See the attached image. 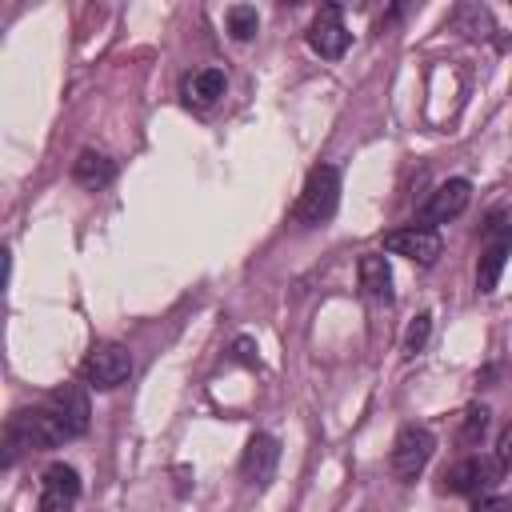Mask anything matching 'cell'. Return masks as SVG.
I'll list each match as a JSON object with an SVG mask.
<instances>
[{
	"label": "cell",
	"mask_w": 512,
	"mask_h": 512,
	"mask_svg": "<svg viewBox=\"0 0 512 512\" xmlns=\"http://www.w3.org/2000/svg\"><path fill=\"white\" fill-rule=\"evenodd\" d=\"M336 204H340V172L332 164H316L300 188V200L292 208V220L300 228H320L336 216Z\"/></svg>",
	"instance_id": "obj_1"
},
{
	"label": "cell",
	"mask_w": 512,
	"mask_h": 512,
	"mask_svg": "<svg viewBox=\"0 0 512 512\" xmlns=\"http://www.w3.org/2000/svg\"><path fill=\"white\" fill-rule=\"evenodd\" d=\"M432 452H436V436H432L424 424H404V428L396 432V440H392L388 468H392V476H396L400 484H412V480L424 472V464L432 460Z\"/></svg>",
	"instance_id": "obj_2"
},
{
	"label": "cell",
	"mask_w": 512,
	"mask_h": 512,
	"mask_svg": "<svg viewBox=\"0 0 512 512\" xmlns=\"http://www.w3.org/2000/svg\"><path fill=\"white\" fill-rule=\"evenodd\" d=\"M508 256H512V220L492 216V220L484 224V248H480V264H476V288H480L484 296L496 292Z\"/></svg>",
	"instance_id": "obj_3"
},
{
	"label": "cell",
	"mask_w": 512,
	"mask_h": 512,
	"mask_svg": "<svg viewBox=\"0 0 512 512\" xmlns=\"http://www.w3.org/2000/svg\"><path fill=\"white\" fill-rule=\"evenodd\" d=\"M80 376H84L88 388L108 392V388H116V384H124V380L132 376V352H128L124 344H112V340H108V344H96V348L84 356Z\"/></svg>",
	"instance_id": "obj_4"
},
{
	"label": "cell",
	"mask_w": 512,
	"mask_h": 512,
	"mask_svg": "<svg viewBox=\"0 0 512 512\" xmlns=\"http://www.w3.org/2000/svg\"><path fill=\"white\" fill-rule=\"evenodd\" d=\"M496 480H500L496 460L464 456V460H456V464L444 468V476H440V492H452V496H472V492H480V496H484Z\"/></svg>",
	"instance_id": "obj_5"
},
{
	"label": "cell",
	"mask_w": 512,
	"mask_h": 512,
	"mask_svg": "<svg viewBox=\"0 0 512 512\" xmlns=\"http://www.w3.org/2000/svg\"><path fill=\"white\" fill-rule=\"evenodd\" d=\"M468 200H472V184L468 180H460V176H452V180H444L440 188H432L428 192V200L420 204V228H432V224H448V220H456L464 208H468Z\"/></svg>",
	"instance_id": "obj_6"
},
{
	"label": "cell",
	"mask_w": 512,
	"mask_h": 512,
	"mask_svg": "<svg viewBox=\"0 0 512 512\" xmlns=\"http://www.w3.org/2000/svg\"><path fill=\"white\" fill-rule=\"evenodd\" d=\"M384 248H388L392 256H404V260H412V264L428 268V264H436V260H440V248H444V244H440L436 228L408 224V228L388 232V236H384Z\"/></svg>",
	"instance_id": "obj_7"
},
{
	"label": "cell",
	"mask_w": 512,
	"mask_h": 512,
	"mask_svg": "<svg viewBox=\"0 0 512 512\" xmlns=\"http://www.w3.org/2000/svg\"><path fill=\"white\" fill-rule=\"evenodd\" d=\"M308 44H312V52L324 56V60H340V56L348 52L352 32H348L344 20H340V4H324V8L316 12V20H312V28H308Z\"/></svg>",
	"instance_id": "obj_8"
},
{
	"label": "cell",
	"mask_w": 512,
	"mask_h": 512,
	"mask_svg": "<svg viewBox=\"0 0 512 512\" xmlns=\"http://www.w3.org/2000/svg\"><path fill=\"white\" fill-rule=\"evenodd\" d=\"M80 500V472L72 464H52L40 480L36 512H68Z\"/></svg>",
	"instance_id": "obj_9"
},
{
	"label": "cell",
	"mask_w": 512,
	"mask_h": 512,
	"mask_svg": "<svg viewBox=\"0 0 512 512\" xmlns=\"http://www.w3.org/2000/svg\"><path fill=\"white\" fill-rule=\"evenodd\" d=\"M276 464H280V444H276L268 432H256V436L248 440L244 456H240V476H244L248 484H256V488H264V484L272 480Z\"/></svg>",
	"instance_id": "obj_10"
},
{
	"label": "cell",
	"mask_w": 512,
	"mask_h": 512,
	"mask_svg": "<svg viewBox=\"0 0 512 512\" xmlns=\"http://www.w3.org/2000/svg\"><path fill=\"white\" fill-rule=\"evenodd\" d=\"M44 404L56 412V420L64 424L68 436H84V432H88V416H92V408H88V396H84L80 384H64V388H56Z\"/></svg>",
	"instance_id": "obj_11"
},
{
	"label": "cell",
	"mask_w": 512,
	"mask_h": 512,
	"mask_svg": "<svg viewBox=\"0 0 512 512\" xmlns=\"http://www.w3.org/2000/svg\"><path fill=\"white\" fill-rule=\"evenodd\" d=\"M180 92H184V100H188L192 108H212V104L224 96V72H220V68H200V72L184 76Z\"/></svg>",
	"instance_id": "obj_12"
},
{
	"label": "cell",
	"mask_w": 512,
	"mask_h": 512,
	"mask_svg": "<svg viewBox=\"0 0 512 512\" xmlns=\"http://www.w3.org/2000/svg\"><path fill=\"white\" fill-rule=\"evenodd\" d=\"M112 176H116V164H112L104 152H96V148H84V152L72 160V180H76L80 188H88V192L104 188Z\"/></svg>",
	"instance_id": "obj_13"
},
{
	"label": "cell",
	"mask_w": 512,
	"mask_h": 512,
	"mask_svg": "<svg viewBox=\"0 0 512 512\" xmlns=\"http://www.w3.org/2000/svg\"><path fill=\"white\" fill-rule=\"evenodd\" d=\"M356 272H360L364 296H372V300H388L392 296V268H388V260L380 252H364Z\"/></svg>",
	"instance_id": "obj_14"
},
{
	"label": "cell",
	"mask_w": 512,
	"mask_h": 512,
	"mask_svg": "<svg viewBox=\"0 0 512 512\" xmlns=\"http://www.w3.org/2000/svg\"><path fill=\"white\" fill-rule=\"evenodd\" d=\"M484 432H488V408L484 404H472V408H464V416H460V444L464 448H476L480 440H484Z\"/></svg>",
	"instance_id": "obj_15"
},
{
	"label": "cell",
	"mask_w": 512,
	"mask_h": 512,
	"mask_svg": "<svg viewBox=\"0 0 512 512\" xmlns=\"http://www.w3.org/2000/svg\"><path fill=\"white\" fill-rule=\"evenodd\" d=\"M224 20H228V36H232V40H252L256 28H260V16H256L252 4H232Z\"/></svg>",
	"instance_id": "obj_16"
},
{
	"label": "cell",
	"mask_w": 512,
	"mask_h": 512,
	"mask_svg": "<svg viewBox=\"0 0 512 512\" xmlns=\"http://www.w3.org/2000/svg\"><path fill=\"white\" fill-rule=\"evenodd\" d=\"M428 332H432V316H428V312H420V316L408 324V332H404V356H416V352H424V344H428Z\"/></svg>",
	"instance_id": "obj_17"
},
{
	"label": "cell",
	"mask_w": 512,
	"mask_h": 512,
	"mask_svg": "<svg viewBox=\"0 0 512 512\" xmlns=\"http://www.w3.org/2000/svg\"><path fill=\"white\" fill-rule=\"evenodd\" d=\"M456 28L460 32H468V36H484V32H492V24H488V12L484 8H476V4H464L460 12H456Z\"/></svg>",
	"instance_id": "obj_18"
},
{
	"label": "cell",
	"mask_w": 512,
	"mask_h": 512,
	"mask_svg": "<svg viewBox=\"0 0 512 512\" xmlns=\"http://www.w3.org/2000/svg\"><path fill=\"white\" fill-rule=\"evenodd\" d=\"M492 460H496L500 472L512 468V424H504V432L496 436V452H492Z\"/></svg>",
	"instance_id": "obj_19"
},
{
	"label": "cell",
	"mask_w": 512,
	"mask_h": 512,
	"mask_svg": "<svg viewBox=\"0 0 512 512\" xmlns=\"http://www.w3.org/2000/svg\"><path fill=\"white\" fill-rule=\"evenodd\" d=\"M472 512H512V500L508 496H480L476 504H472Z\"/></svg>",
	"instance_id": "obj_20"
},
{
	"label": "cell",
	"mask_w": 512,
	"mask_h": 512,
	"mask_svg": "<svg viewBox=\"0 0 512 512\" xmlns=\"http://www.w3.org/2000/svg\"><path fill=\"white\" fill-rule=\"evenodd\" d=\"M232 352H236V360H240V364H256V348H252V340H236V344H232Z\"/></svg>",
	"instance_id": "obj_21"
}]
</instances>
